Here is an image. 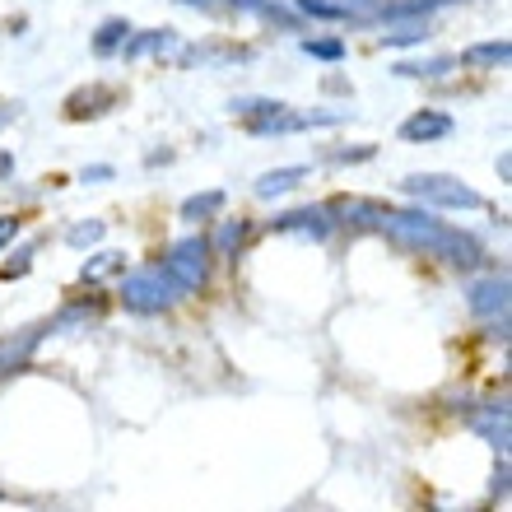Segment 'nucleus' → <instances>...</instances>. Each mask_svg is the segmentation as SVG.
Listing matches in <instances>:
<instances>
[{
  "instance_id": "nucleus-3",
  "label": "nucleus",
  "mask_w": 512,
  "mask_h": 512,
  "mask_svg": "<svg viewBox=\"0 0 512 512\" xmlns=\"http://www.w3.org/2000/svg\"><path fill=\"white\" fill-rule=\"evenodd\" d=\"M405 196H415L419 205H447V210H480V191L471 187H461L457 177H438V173H419V177H405L401 182Z\"/></svg>"
},
{
  "instance_id": "nucleus-16",
  "label": "nucleus",
  "mask_w": 512,
  "mask_h": 512,
  "mask_svg": "<svg viewBox=\"0 0 512 512\" xmlns=\"http://www.w3.org/2000/svg\"><path fill=\"white\" fill-rule=\"evenodd\" d=\"M66 238H70L75 247H89V243H98V238H103V224H98V219H94V224H75Z\"/></svg>"
},
{
  "instance_id": "nucleus-12",
  "label": "nucleus",
  "mask_w": 512,
  "mask_h": 512,
  "mask_svg": "<svg viewBox=\"0 0 512 512\" xmlns=\"http://www.w3.org/2000/svg\"><path fill=\"white\" fill-rule=\"evenodd\" d=\"M466 61H471V66H503V61H508V42H480V47L466 52Z\"/></svg>"
},
{
  "instance_id": "nucleus-14",
  "label": "nucleus",
  "mask_w": 512,
  "mask_h": 512,
  "mask_svg": "<svg viewBox=\"0 0 512 512\" xmlns=\"http://www.w3.org/2000/svg\"><path fill=\"white\" fill-rule=\"evenodd\" d=\"M303 52L322 56V61H340V56H345V42H340V38H308V42H303Z\"/></svg>"
},
{
  "instance_id": "nucleus-19",
  "label": "nucleus",
  "mask_w": 512,
  "mask_h": 512,
  "mask_svg": "<svg viewBox=\"0 0 512 512\" xmlns=\"http://www.w3.org/2000/svg\"><path fill=\"white\" fill-rule=\"evenodd\" d=\"M108 177H112L108 163H98V168H84V182H108Z\"/></svg>"
},
{
  "instance_id": "nucleus-10",
  "label": "nucleus",
  "mask_w": 512,
  "mask_h": 512,
  "mask_svg": "<svg viewBox=\"0 0 512 512\" xmlns=\"http://www.w3.org/2000/svg\"><path fill=\"white\" fill-rule=\"evenodd\" d=\"M126 38H131V24H126V19H108V24L98 28L94 52H98V56H108V52H117V47H126Z\"/></svg>"
},
{
  "instance_id": "nucleus-4",
  "label": "nucleus",
  "mask_w": 512,
  "mask_h": 512,
  "mask_svg": "<svg viewBox=\"0 0 512 512\" xmlns=\"http://www.w3.org/2000/svg\"><path fill=\"white\" fill-rule=\"evenodd\" d=\"M163 270H168L182 289H201L205 275H210V243H205V238H182V243H173V252L163 256Z\"/></svg>"
},
{
  "instance_id": "nucleus-13",
  "label": "nucleus",
  "mask_w": 512,
  "mask_h": 512,
  "mask_svg": "<svg viewBox=\"0 0 512 512\" xmlns=\"http://www.w3.org/2000/svg\"><path fill=\"white\" fill-rule=\"evenodd\" d=\"M243 238H247V224H243V219H224V229H219V238L210 243V252H224V256H229L233 247L243 243Z\"/></svg>"
},
{
  "instance_id": "nucleus-8",
  "label": "nucleus",
  "mask_w": 512,
  "mask_h": 512,
  "mask_svg": "<svg viewBox=\"0 0 512 512\" xmlns=\"http://www.w3.org/2000/svg\"><path fill=\"white\" fill-rule=\"evenodd\" d=\"M303 177H308L303 163H298V168H275V173H266L261 182H256V196H261V201H275V196H284V191H294Z\"/></svg>"
},
{
  "instance_id": "nucleus-11",
  "label": "nucleus",
  "mask_w": 512,
  "mask_h": 512,
  "mask_svg": "<svg viewBox=\"0 0 512 512\" xmlns=\"http://www.w3.org/2000/svg\"><path fill=\"white\" fill-rule=\"evenodd\" d=\"M173 42V28H154V33H145V38H135L122 47L126 61H135V56H145V52H159V47H168Z\"/></svg>"
},
{
  "instance_id": "nucleus-9",
  "label": "nucleus",
  "mask_w": 512,
  "mask_h": 512,
  "mask_svg": "<svg viewBox=\"0 0 512 512\" xmlns=\"http://www.w3.org/2000/svg\"><path fill=\"white\" fill-rule=\"evenodd\" d=\"M224 191H205V196H191V201H182V219H191V224H201V219H210V215H219L224 210Z\"/></svg>"
},
{
  "instance_id": "nucleus-5",
  "label": "nucleus",
  "mask_w": 512,
  "mask_h": 512,
  "mask_svg": "<svg viewBox=\"0 0 512 512\" xmlns=\"http://www.w3.org/2000/svg\"><path fill=\"white\" fill-rule=\"evenodd\" d=\"M466 303H471V312L475 317H508V280H480V284H471V298H466Z\"/></svg>"
},
{
  "instance_id": "nucleus-1",
  "label": "nucleus",
  "mask_w": 512,
  "mask_h": 512,
  "mask_svg": "<svg viewBox=\"0 0 512 512\" xmlns=\"http://www.w3.org/2000/svg\"><path fill=\"white\" fill-rule=\"evenodd\" d=\"M378 229L387 233L391 243L415 247V252H429V256H447V261H457V266H480V256H485L471 233L447 229V224H438V219L424 215V210H410V215L382 210Z\"/></svg>"
},
{
  "instance_id": "nucleus-6",
  "label": "nucleus",
  "mask_w": 512,
  "mask_h": 512,
  "mask_svg": "<svg viewBox=\"0 0 512 512\" xmlns=\"http://www.w3.org/2000/svg\"><path fill=\"white\" fill-rule=\"evenodd\" d=\"M452 131H457V122H452L447 112H415V117L401 126V140L424 145V140H443V135H452Z\"/></svg>"
},
{
  "instance_id": "nucleus-18",
  "label": "nucleus",
  "mask_w": 512,
  "mask_h": 512,
  "mask_svg": "<svg viewBox=\"0 0 512 512\" xmlns=\"http://www.w3.org/2000/svg\"><path fill=\"white\" fill-rule=\"evenodd\" d=\"M14 233H19V219L0 215V247H5V243H14Z\"/></svg>"
},
{
  "instance_id": "nucleus-15",
  "label": "nucleus",
  "mask_w": 512,
  "mask_h": 512,
  "mask_svg": "<svg viewBox=\"0 0 512 512\" xmlns=\"http://www.w3.org/2000/svg\"><path fill=\"white\" fill-rule=\"evenodd\" d=\"M126 266V256L122 252H98L89 266H84V280H94V275H103V270H122Z\"/></svg>"
},
{
  "instance_id": "nucleus-2",
  "label": "nucleus",
  "mask_w": 512,
  "mask_h": 512,
  "mask_svg": "<svg viewBox=\"0 0 512 512\" xmlns=\"http://www.w3.org/2000/svg\"><path fill=\"white\" fill-rule=\"evenodd\" d=\"M182 294H187V289H182V284L163 270V261L131 270V275L122 280V303L131 312H163V308H173Z\"/></svg>"
},
{
  "instance_id": "nucleus-17",
  "label": "nucleus",
  "mask_w": 512,
  "mask_h": 512,
  "mask_svg": "<svg viewBox=\"0 0 512 512\" xmlns=\"http://www.w3.org/2000/svg\"><path fill=\"white\" fill-rule=\"evenodd\" d=\"M457 66L452 56H443V61H419V66H401L405 75H447V70Z\"/></svg>"
},
{
  "instance_id": "nucleus-7",
  "label": "nucleus",
  "mask_w": 512,
  "mask_h": 512,
  "mask_svg": "<svg viewBox=\"0 0 512 512\" xmlns=\"http://www.w3.org/2000/svg\"><path fill=\"white\" fill-rule=\"evenodd\" d=\"M331 210H294V215H280V219H270V229H280V233H312V238H326L331 233Z\"/></svg>"
},
{
  "instance_id": "nucleus-20",
  "label": "nucleus",
  "mask_w": 512,
  "mask_h": 512,
  "mask_svg": "<svg viewBox=\"0 0 512 512\" xmlns=\"http://www.w3.org/2000/svg\"><path fill=\"white\" fill-rule=\"evenodd\" d=\"M10 168H14V154H10V149H0V177L10 173Z\"/></svg>"
}]
</instances>
